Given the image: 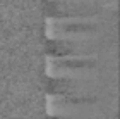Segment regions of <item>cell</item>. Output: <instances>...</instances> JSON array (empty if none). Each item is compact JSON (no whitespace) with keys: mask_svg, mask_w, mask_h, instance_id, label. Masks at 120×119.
Segmentation results:
<instances>
[{"mask_svg":"<svg viewBox=\"0 0 120 119\" xmlns=\"http://www.w3.org/2000/svg\"><path fill=\"white\" fill-rule=\"evenodd\" d=\"M46 111L52 117H67V119H96L100 116V105L93 100H75L62 95L48 93Z\"/></svg>","mask_w":120,"mask_h":119,"instance_id":"cell-2","label":"cell"},{"mask_svg":"<svg viewBox=\"0 0 120 119\" xmlns=\"http://www.w3.org/2000/svg\"><path fill=\"white\" fill-rule=\"evenodd\" d=\"M48 2H53V0H48Z\"/></svg>","mask_w":120,"mask_h":119,"instance_id":"cell-6","label":"cell"},{"mask_svg":"<svg viewBox=\"0 0 120 119\" xmlns=\"http://www.w3.org/2000/svg\"><path fill=\"white\" fill-rule=\"evenodd\" d=\"M48 93L62 95L75 100H93L96 102L100 93V81H64V79H50Z\"/></svg>","mask_w":120,"mask_h":119,"instance_id":"cell-4","label":"cell"},{"mask_svg":"<svg viewBox=\"0 0 120 119\" xmlns=\"http://www.w3.org/2000/svg\"><path fill=\"white\" fill-rule=\"evenodd\" d=\"M106 16H86V17H52L48 16L45 26L57 29H103Z\"/></svg>","mask_w":120,"mask_h":119,"instance_id":"cell-5","label":"cell"},{"mask_svg":"<svg viewBox=\"0 0 120 119\" xmlns=\"http://www.w3.org/2000/svg\"><path fill=\"white\" fill-rule=\"evenodd\" d=\"M45 73L50 79L64 81H100L101 74L98 66H70L60 62L52 53L45 59Z\"/></svg>","mask_w":120,"mask_h":119,"instance_id":"cell-3","label":"cell"},{"mask_svg":"<svg viewBox=\"0 0 120 119\" xmlns=\"http://www.w3.org/2000/svg\"><path fill=\"white\" fill-rule=\"evenodd\" d=\"M52 17L106 16L117 10V0H53L48 2Z\"/></svg>","mask_w":120,"mask_h":119,"instance_id":"cell-1","label":"cell"}]
</instances>
